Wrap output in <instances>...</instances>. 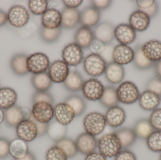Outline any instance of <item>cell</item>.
I'll return each instance as SVG.
<instances>
[{
    "label": "cell",
    "mask_w": 161,
    "mask_h": 160,
    "mask_svg": "<svg viewBox=\"0 0 161 160\" xmlns=\"http://www.w3.org/2000/svg\"><path fill=\"white\" fill-rule=\"evenodd\" d=\"M115 157L114 160H137L135 154L127 149L121 150Z\"/></svg>",
    "instance_id": "cell-49"
},
{
    "label": "cell",
    "mask_w": 161,
    "mask_h": 160,
    "mask_svg": "<svg viewBox=\"0 0 161 160\" xmlns=\"http://www.w3.org/2000/svg\"><path fill=\"white\" fill-rule=\"evenodd\" d=\"M67 131V126L62 125L55 119L49 123L47 133L52 140L57 142L65 138Z\"/></svg>",
    "instance_id": "cell-29"
},
{
    "label": "cell",
    "mask_w": 161,
    "mask_h": 160,
    "mask_svg": "<svg viewBox=\"0 0 161 160\" xmlns=\"http://www.w3.org/2000/svg\"><path fill=\"white\" fill-rule=\"evenodd\" d=\"M156 72L159 77V79H161V60L158 61L156 65Z\"/></svg>",
    "instance_id": "cell-58"
},
{
    "label": "cell",
    "mask_w": 161,
    "mask_h": 160,
    "mask_svg": "<svg viewBox=\"0 0 161 160\" xmlns=\"http://www.w3.org/2000/svg\"><path fill=\"white\" fill-rule=\"evenodd\" d=\"M4 120V111H3L2 109H0V125L3 123Z\"/></svg>",
    "instance_id": "cell-59"
},
{
    "label": "cell",
    "mask_w": 161,
    "mask_h": 160,
    "mask_svg": "<svg viewBox=\"0 0 161 160\" xmlns=\"http://www.w3.org/2000/svg\"><path fill=\"white\" fill-rule=\"evenodd\" d=\"M106 125L105 116L98 112L89 113L83 119L84 130L87 133L94 136L102 133Z\"/></svg>",
    "instance_id": "cell-2"
},
{
    "label": "cell",
    "mask_w": 161,
    "mask_h": 160,
    "mask_svg": "<svg viewBox=\"0 0 161 160\" xmlns=\"http://www.w3.org/2000/svg\"><path fill=\"white\" fill-rule=\"evenodd\" d=\"M65 103L69 104L74 111L75 116H79L85 112L86 103L85 101L77 95H71L66 98Z\"/></svg>",
    "instance_id": "cell-36"
},
{
    "label": "cell",
    "mask_w": 161,
    "mask_h": 160,
    "mask_svg": "<svg viewBox=\"0 0 161 160\" xmlns=\"http://www.w3.org/2000/svg\"><path fill=\"white\" fill-rule=\"evenodd\" d=\"M83 78L79 72L71 71L64 82L65 88L70 92H75L80 91L84 83Z\"/></svg>",
    "instance_id": "cell-31"
},
{
    "label": "cell",
    "mask_w": 161,
    "mask_h": 160,
    "mask_svg": "<svg viewBox=\"0 0 161 160\" xmlns=\"http://www.w3.org/2000/svg\"><path fill=\"white\" fill-rule=\"evenodd\" d=\"M4 121L8 126L16 127L22 121L28 120L32 116V111L26 107L14 105L4 111Z\"/></svg>",
    "instance_id": "cell-3"
},
{
    "label": "cell",
    "mask_w": 161,
    "mask_h": 160,
    "mask_svg": "<svg viewBox=\"0 0 161 160\" xmlns=\"http://www.w3.org/2000/svg\"><path fill=\"white\" fill-rule=\"evenodd\" d=\"M42 27L50 29H56L61 26V14L56 9H48L42 18Z\"/></svg>",
    "instance_id": "cell-24"
},
{
    "label": "cell",
    "mask_w": 161,
    "mask_h": 160,
    "mask_svg": "<svg viewBox=\"0 0 161 160\" xmlns=\"http://www.w3.org/2000/svg\"><path fill=\"white\" fill-rule=\"evenodd\" d=\"M48 74L55 83H64L69 73V65L63 60H57L51 64Z\"/></svg>",
    "instance_id": "cell-11"
},
{
    "label": "cell",
    "mask_w": 161,
    "mask_h": 160,
    "mask_svg": "<svg viewBox=\"0 0 161 160\" xmlns=\"http://www.w3.org/2000/svg\"><path fill=\"white\" fill-rule=\"evenodd\" d=\"M114 133L120 140L122 148H127L131 146L135 142L137 138L134 130L131 129H120L116 131Z\"/></svg>",
    "instance_id": "cell-32"
},
{
    "label": "cell",
    "mask_w": 161,
    "mask_h": 160,
    "mask_svg": "<svg viewBox=\"0 0 161 160\" xmlns=\"http://www.w3.org/2000/svg\"><path fill=\"white\" fill-rule=\"evenodd\" d=\"M134 63L139 68L147 69L152 65L153 62L149 61L143 54L142 48H139L134 53Z\"/></svg>",
    "instance_id": "cell-41"
},
{
    "label": "cell",
    "mask_w": 161,
    "mask_h": 160,
    "mask_svg": "<svg viewBox=\"0 0 161 160\" xmlns=\"http://www.w3.org/2000/svg\"><path fill=\"white\" fill-rule=\"evenodd\" d=\"M91 2L92 4V6L99 10L108 8L111 4L112 1L110 0H94Z\"/></svg>",
    "instance_id": "cell-50"
},
{
    "label": "cell",
    "mask_w": 161,
    "mask_h": 160,
    "mask_svg": "<svg viewBox=\"0 0 161 160\" xmlns=\"http://www.w3.org/2000/svg\"><path fill=\"white\" fill-rule=\"evenodd\" d=\"M7 20V15L0 9V26L4 25Z\"/></svg>",
    "instance_id": "cell-56"
},
{
    "label": "cell",
    "mask_w": 161,
    "mask_h": 160,
    "mask_svg": "<svg viewBox=\"0 0 161 160\" xmlns=\"http://www.w3.org/2000/svg\"><path fill=\"white\" fill-rule=\"evenodd\" d=\"M30 14L24 6L15 5L8 10L7 19L10 24L16 28L25 26L30 19Z\"/></svg>",
    "instance_id": "cell-7"
},
{
    "label": "cell",
    "mask_w": 161,
    "mask_h": 160,
    "mask_svg": "<svg viewBox=\"0 0 161 160\" xmlns=\"http://www.w3.org/2000/svg\"><path fill=\"white\" fill-rule=\"evenodd\" d=\"M107 63L100 55L91 54L84 59L83 68L86 73L93 77L101 76L105 72Z\"/></svg>",
    "instance_id": "cell-5"
},
{
    "label": "cell",
    "mask_w": 161,
    "mask_h": 160,
    "mask_svg": "<svg viewBox=\"0 0 161 160\" xmlns=\"http://www.w3.org/2000/svg\"><path fill=\"white\" fill-rule=\"evenodd\" d=\"M100 18V12L93 6L83 9L80 13V23L84 27H93L98 24Z\"/></svg>",
    "instance_id": "cell-21"
},
{
    "label": "cell",
    "mask_w": 161,
    "mask_h": 160,
    "mask_svg": "<svg viewBox=\"0 0 161 160\" xmlns=\"http://www.w3.org/2000/svg\"><path fill=\"white\" fill-rule=\"evenodd\" d=\"M84 160H107V157L100 153L94 152L86 155Z\"/></svg>",
    "instance_id": "cell-53"
},
{
    "label": "cell",
    "mask_w": 161,
    "mask_h": 160,
    "mask_svg": "<svg viewBox=\"0 0 161 160\" xmlns=\"http://www.w3.org/2000/svg\"><path fill=\"white\" fill-rule=\"evenodd\" d=\"M114 38L122 45H129L136 39V32L130 25L122 23L114 28Z\"/></svg>",
    "instance_id": "cell-17"
},
{
    "label": "cell",
    "mask_w": 161,
    "mask_h": 160,
    "mask_svg": "<svg viewBox=\"0 0 161 160\" xmlns=\"http://www.w3.org/2000/svg\"><path fill=\"white\" fill-rule=\"evenodd\" d=\"M106 44L98 39H94L90 44V50L92 53L100 55L105 49Z\"/></svg>",
    "instance_id": "cell-45"
},
{
    "label": "cell",
    "mask_w": 161,
    "mask_h": 160,
    "mask_svg": "<svg viewBox=\"0 0 161 160\" xmlns=\"http://www.w3.org/2000/svg\"><path fill=\"white\" fill-rule=\"evenodd\" d=\"M99 101L102 105L108 109L117 106L119 101L117 98L116 89L113 86L105 87L104 93Z\"/></svg>",
    "instance_id": "cell-35"
},
{
    "label": "cell",
    "mask_w": 161,
    "mask_h": 160,
    "mask_svg": "<svg viewBox=\"0 0 161 160\" xmlns=\"http://www.w3.org/2000/svg\"><path fill=\"white\" fill-rule=\"evenodd\" d=\"M143 54L151 62L161 60V42L157 40H152L144 44L142 48Z\"/></svg>",
    "instance_id": "cell-25"
},
{
    "label": "cell",
    "mask_w": 161,
    "mask_h": 160,
    "mask_svg": "<svg viewBox=\"0 0 161 160\" xmlns=\"http://www.w3.org/2000/svg\"><path fill=\"white\" fill-rule=\"evenodd\" d=\"M62 57L68 65L76 66L83 60L82 49L75 43H70L62 50Z\"/></svg>",
    "instance_id": "cell-10"
},
{
    "label": "cell",
    "mask_w": 161,
    "mask_h": 160,
    "mask_svg": "<svg viewBox=\"0 0 161 160\" xmlns=\"http://www.w3.org/2000/svg\"><path fill=\"white\" fill-rule=\"evenodd\" d=\"M95 39H98L106 45L110 44L114 38V28L109 22H104L96 25L93 32Z\"/></svg>",
    "instance_id": "cell-16"
},
{
    "label": "cell",
    "mask_w": 161,
    "mask_h": 160,
    "mask_svg": "<svg viewBox=\"0 0 161 160\" xmlns=\"http://www.w3.org/2000/svg\"><path fill=\"white\" fill-rule=\"evenodd\" d=\"M50 65V60L47 55L42 53H36L28 57L26 67L28 72L33 74L46 72Z\"/></svg>",
    "instance_id": "cell-6"
},
{
    "label": "cell",
    "mask_w": 161,
    "mask_h": 160,
    "mask_svg": "<svg viewBox=\"0 0 161 160\" xmlns=\"http://www.w3.org/2000/svg\"><path fill=\"white\" fill-rule=\"evenodd\" d=\"M18 95L14 89L9 87L0 88V109L6 110L14 106Z\"/></svg>",
    "instance_id": "cell-26"
},
{
    "label": "cell",
    "mask_w": 161,
    "mask_h": 160,
    "mask_svg": "<svg viewBox=\"0 0 161 160\" xmlns=\"http://www.w3.org/2000/svg\"><path fill=\"white\" fill-rule=\"evenodd\" d=\"M30 119L34 121L38 131V136H42L47 133L49 123H42L38 122L35 120L32 116H31Z\"/></svg>",
    "instance_id": "cell-51"
},
{
    "label": "cell",
    "mask_w": 161,
    "mask_h": 160,
    "mask_svg": "<svg viewBox=\"0 0 161 160\" xmlns=\"http://www.w3.org/2000/svg\"><path fill=\"white\" fill-rule=\"evenodd\" d=\"M150 17L143 10L133 12L129 18L130 25L135 31L142 32L146 30L150 24Z\"/></svg>",
    "instance_id": "cell-19"
},
{
    "label": "cell",
    "mask_w": 161,
    "mask_h": 160,
    "mask_svg": "<svg viewBox=\"0 0 161 160\" xmlns=\"http://www.w3.org/2000/svg\"><path fill=\"white\" fill-rule=\"evenodd\" d=\"M147 147L155 152H161V131L154 130L146 139Z\"/></svg>",
    "instance_id": "cell-39"
},
{
    "label": "cell",
    "mask_w": 161,
    "mask_h": 160,
    "mask_svg": "<svg viewBox=\"0 0 161 160\" xmlns=\"http://www.w3.org/2000/svg\"><path fill=\"white\" fill-rule=\"evenodd\" d=\"M28 57L25 54H18L11 60V67L13 72L19 76H24L28 73L26 61Z\"/></svg>",
    "instance_id": "cell-33"
},
{
    "label": "cell",
    "mask_w": 161,
    "mask_h": 160,
    "mask_svg": "<svg viewBox=\"0 0 161 160\" xmlns=\"http://www.w3.org/2000/svg\"><path fill=\"white\" fill-rule=\"evenodd\" d=\"M160 97L154 92L146 90L140 95L139 103L145 111H153L157 109L160 103Z\"/></svg>",
    "instance_id": "cell-20"
},
{
    "label": "cell",
    "mask_w": 161,
    "mask_h": 160,
    "mask_svg": "<svg viewBox=\"0 0 161 160\" xmlns=\"http://www.w3.org/2000/svg\"><path fill=\"white\" fill-rule=\"evenodd\" d=\"M62 2V1H48V9H55Z\"/></svg>",
    "instance_id": "cell-55"
},
{
    "label": "cell",
    "mask_w": 161,
    "mask_h": 160,
    "mask_svg": "<svg viewBox=\"0 0 161 160\" xmlns=\"http://www.w3.org/2000/svg\"><path fill=\"white\" fill-rule=\"evenodd\" d=\"M9 144L7 139L0 137V159L6 158L9 155Z\"/></svg>",
    "instance_id": "cell-46"
},
{
    "label": "cell",
    "mask_w": 161,
    "mask_h": 160,
    "mask_svg": "<svg viewBox=\"0 0 161 160\" xmlns=\"http://www.w3.org/2000/svg\"><path fill=\"white\" fill-rule=\"evenodd\" d=\"M95 38L93 33L90 28L81 26L76 31L75 35V43L81 49L89 48Z\"/></svg>",
    "instance_id": "cell-28"
},
{
    "label": "cell",
    "mask_w": 161,
    "mask_h": 160,
    "mask_svg": "<svg viewBox=\"0 0 161 160\" xmlns=\"http://www.w3.org/2000/svg\"><path fill=\"white\" fill-rule=\"evenodd\" d=\"M149 121L155 130L161 131V108L153 111L150 115Z\"/></svg>",
    "instance_id": "cell-44"
},
{
    "label": "cell",
    "mask_w": 161,
    "mask_h": 160,
    "mask_svg": "<svg viewBox=\"0 0 161 160\" xmlns=\"http://www.w3.org/2000/svg\"><path fill=\"white\" fill-rule=\"evenodd\" d=\"M137 3L138 6L143 9H147L152 6L155 3L154 0H138L137 1Z\"/></svg>",
    "instance_id": "cell-54"
},
{
    "label": "cell",
    "mask_w": 161,
    "mask_h": 160,
    "mask_svg": "<svg viewBox=\"0 0 161 160\" xmlns=\"http://www.w3.org/2000/svg\"><path fill=\"white\" fill-rule=\"evenodd\" d=\"M53 109L55 119L64 126L70 124L75 117L73 109L65 102L56 104Z\"/></svg>",
    "instance_id": "cell-13"
},
{
    "label": "cell",
    "mask_w": 161,
    "mask_h": 160,
    "mask_svg": "<svg viewBox=\"0 0 161 160\" xmlns=\"http://www.w3.org/2000/svg\"><path fill=\"white\" fill-rule=\"evenodd\" d=\"M61 27L56 29H50L42 27L41 28V37L43 41L47 43H53L59 38L61 33Z\"/></svg>",
    "instance_id": "cell-38"
},
{
    "label": "cell",
    "mask_w": 161,
    "mask_h": 160,
    "mask_svg": "<svg viewBox=\"0 0 161 160\" xmlns=\"http://www.w3.org/2000/svg\"><path fill=\"white\" fill-rule=\"evenodd\" d=\"M61 14V26L72 29L77 26L80 21V12L76 8H65Z\"/></svg>",
    "instance_id": "cell-22"
},
{
    "label": "cell",
    "mask_w": 161,
    "mask_h": 160,
    "mask_svg": "<svg viewBox=\"0 0 161 160\" xmlns=\"http://www.w3.org/2000/svg\"><path fill=\"white\" fill-rule=\"evenodd\" d=\"M114 49V48L110 44H107L106 45L104 51L100 54V56L105 60L107 65L114 62L112 58Z\"/></svg>",
    "instance_id": "cell-48"
},
{
    "label": "cell",
    "mask_w": 161,
    "mask_h": 160,
    "mask_svg": "<svg viewBox=\"0 0 161 160\" xmlns=\"http://www.w3.org/2000/svg\"><path fill=\"white\" fill-rule=\"evenodd\" d=\"M33 104L39 102H45L53 105L54 103V99L53 96L47 92L36 91L32 97Z\"/></svg>",
    "instance_id": "cell-43"
},
{
    "label": "cell",
    "mask_w": 161,
    "mask_h": 160,
    "mask_svg": "<svg viewBox=\"0 0 161 160\" xmlns=\"http://www.w3.org/2000/svg\"><path fill=\"white\" fill-rule=\"evenodd\" d=\"M56 145L63 150L68 158L73 157L76 156L78 152L75 142L70 138H63L62 140L56 142Z\"/></svg>",
    "instance_id": "cell-37"
},
{
    "label": "cell",
    "mask_w": 161,
    "mask_h": 160,
    "mask_svg": "<svg viewBox=\"0 0 161 160\" xmlns=\"http://www.w3.org/2000/svg\"><path fill=\"white\" fill-rule=\"evenodd\" d=\"M104 73L107 80L113 84L121 82L125 75L124 67L114 62L107 65Z\"/></svg>",
    "instance_id": "cell-23"
},
{
    "label": "cell",
    "mask_w": 161,
    "mask_h": 160,
    "mask_svg": "<svg viewBox=\"0 0 161 160\" xmlns=\"http://www.w3.org/2000/svg\"><path fill=\"white\" fill-rule=\"evenodd\" d=\"M137 138L146 140L155 130L149 120L142 119L135 123L133 129Z\"/></svg>",
    "instance_id": "cell-34"
},
{
    "label": "cell",
    "mask_w": 161,
    "mask_h": 160,
    "mask_svg": "<svg viewBox=\"0 0 161 160\" xmlns=\"http://www.w3.org/2000/svg\"><path fill=\"white\" fill-rule=\"evenodd\" d=\"M160 160H161V154L160 155Z\"/></svg>",
    "instance_id": "cell-60"
},
{
    "label": "cell",
    "mask_w": 161,
    "mask_h": 160,
    "mask_svg": "<svg viewBox=\"0 0 161 160\" xmlns=\"http://www.w3.org/2000/svg\"><path fill=\"white\" fill-rule=\"evenodd\" d=\"M147 90L152 91L158 95H161V79H153L150 80L147 85Z\"/></svg>",
    "instance_id": "cell-47"
},
{
    "label": "cell",
    "mask_w": 161,
    "mask_h": 160,
    "mask_svg": "<svg viewBox=\"0 0 161 160\" xmlns=\"http://www.w3.org/2000/svg\"><path fill=\"white\" fill-rule=\"evenodd\" d=\"M14 160H36V158L33 153L29 151L27 155L23 158L19 159H14Z\"/></svg>",
    "instance_id": "cell-57"
},
{
    "label": "cell",
    "mask_w": 161,
    "mask_h": 160,
    "mask_svg": "<svg viewBox=\"0 0 161 160\" xmlns=\"http://www.w3.org/2000/svg\"><path fill=\"white\" fill-rule=\"evenodd\" d=\"M32 116L35 120L42 123H49L54 118L53 105L45 102L33 104Z\"/></svg>",
    "instance_id": "cell-9"
},
{
    "label": "cell",
    "mask_w": 161,
    "mask_h": 160,
    "mask_svg": "<svg viewBox=\"0 0 161 160\" xmlns=\"http://www.w3.org/2000/svg\"><path fill=\"white\" fill-rule=\"evenodd\" d=\"M75 143L78 152L85 155L94 152L97 147V142L95 136L86 132L78 136Z\"/></svg>",
    "instance_id": "cell-14"
},
{
    "label": "cell",
    "mask_w": 161,
    "mask_h": 160,
    "mask_svg": "<svg viewBox=\"0 0 161 160\" xmlns=\"http://www.w3.org/2000/svg\"><path fill=\"white\" fill-rule=\"evenodd\" d=\"M18 138L28 142L34 141L38 136V131L34 121L31 119L22 121L16 127Z\"/></svg>",
    "instance_id": "cell-12"
},
{
    "label": "cell",
    "mask_w": 161,
    "mask_h": 160,
    "mask_svg": "<svg viewBox=\"0 0 161 160\" xmlns=\"http://www.w3.org/2000/svg\"><path fill=\"white\" fill-rule=\"evenodd\" d=\"M134 51L127 45L119 44L114 49L113 60L114 62L120 65L131 63L134 59Z\"/></svg>",
    "instance_id": "cell-15"
},
{
    "label": "cell",
    "mask_w": 161,
    "mask_h": 160,
    "mask_svg": "<svg viewBox=\"0 0 161 160\" xmlns=\"http://www.w3.org/2000/svg\"><path fill=\"white\" fill-rule=\"evenodd\" d=\"M9 155L14 159L24 157L29 152L27 142L19 139H15L10 142Z\"/></svg>",
    "instance_id": "cell-27"
},
{
    "label": "cell",
    "mask_w": 161,
    "mask_h": 160,
    "mask_svg": "<svg viewBox=\"0 0 161 160\" xmlns=\"http://www.w3.org/2000/svg\"><path fill=\"white\" fill-rule=\"evenodd\" d=\"M105 90V87L100 81L91 79L85 81L81 90L83 96L89 101L99 100Z\"/></svg>",
    "instance_id": "cell-8"
},
{
    "label": "cell",
    "mask_w": 161,
    "mask_h": 160,
    "mask_svg": "<svg viewBox=\"0 0 161 160\" xmlns=\"http://www.w3.org/2000/svg\"><path fill=\"white\" fill-rule=\"evenodd\" d=\"M66 8H76L82 4V0H64L62 1Z\"/></svg>",
    "instance_id": "cell-52"
},
{
    "label": "cell",
    "mask_w": 161,
    "mask_h": 160,
    "mask_svg": "<svg viewBox=\"0 0 161 160\" xmlns=\"http://www.w3.org/2000/svg\"><path fill=\"white\" fill-rule=\"evenodd\" d=\"M106 123L109 126L117 128L125 122L126 116L123 108L118 106L109 108L105 115Z\"/></svg>",
    "instance_id": "cell-18"
},
{
    "label": "cell",
    "mask_w": 161,
    "mask_h": 160,
    "mask_svg": "<svg viewBox=\"0 0 161 160\" xmlns=\"http://www.w3.org/2000/svg\"><path fill=\"white\" fill-rule=\"evenodd\" d=\"M97 147L99 153L106 157H115L122 148L120 140L114 132L100 137L97 142Z\"/></svg>",
    "instance_id": "cell-1"
},
{
    "label": "cell",
    "mask_w": 161,
    "mask_h": 160,
    "mask_svg": "<svg viewBox=\"0 0 161 160\" xmlns=\"http://www.w3.org/2000/svg\"><path fill=\"white\" fill-rule=\"evenodd\" d=\"M45 158L46 160H67L68 159L63 150L56 145L48 149Z\"/></svg>",
    "instance_id": "cell-42"
},
{
    "label": "cell",
    "mask_w": 161,
    "mask_h": 160,
    "mask_svg": "<svg viewBox=\"0 0 161 160\" xmlns=\"http://www.w3.org/2000/svg\"><path fill=\"white\" fill-rule=\"evenodd\" d=\"M160 97V100H161V95Z\"/></svg>",
    "instance_id": "cell-61"
},
{
    "label": "cell",
    "mask_w": 161,
    "mask_h": 160,
    "mask_svg": "<svg viewBox=\"0 0 161 160\" xmlns=\"http://www.w3.org/2000/svg\"><path fill=\"white\" fill-rule=\"evenodd\" d=\"M117 98L120 102L126 104H131L139 100L140 94L139 89L133 83L124 82L116 89Z\"/></svg>",
    "instance_id": "cell-4"
},
{
    "label": "cell",
    "mask_w": 161,
    "mask_h": 160,
    "mask_svg": "<svg viewBox=\"0 0 161 160\" xmlns=\"http://www.w3.org/2000/svg\"><path fill=\"white\" fill-rule=\"evenodd\" d=\"M48 5L47 0H30L28 3L30 11L36 15H43L48 9Z\"/></svg>",
    "instance_id": "cell-40"
},
{
    "label": "cell",
    "mask_w": 161,
    "mask_h": 160,
    "mask_svg": "<svg viewBox=\"0 0 161 160\" xmlns=\"http://www.w3.org/2000/svg\"><path fill=\"white\" fill-rule=\"evenodd\" d=\"M33 86L37 91H47L52 85V81L47 72L34 74L31 79Z\"/></svg>",
    "instance_id": "cell-30"
}]
</instances>
